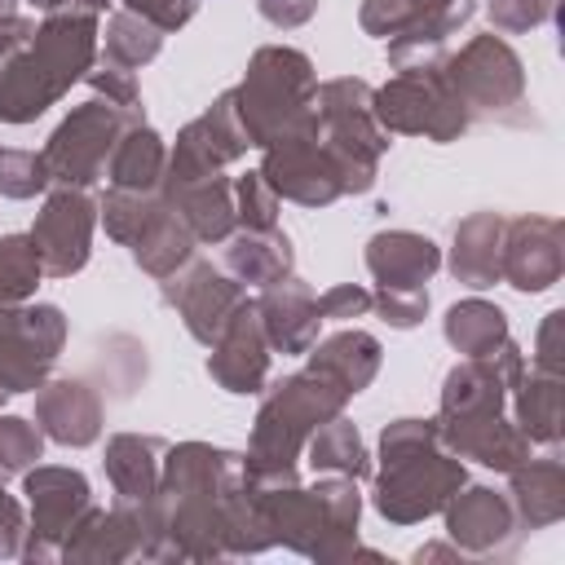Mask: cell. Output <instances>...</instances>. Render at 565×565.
Instances as JSON below:
<instances>
[{"label": "cell", "mask_w": 565, "mask_h": 565, "mask_svg": "<svg viewBox=\"0 0 565 565\" xmlns=\"http://www.w3.org/2000/svg\"><path fill=\"white\" fill-rule=\"evenodd\" d=\"M256 313H260V327H265V340L274 353H309L313 340H318V327H322V313H318V296L309 282H300L296 274L269 282L256 300Z\"/></svg>", "instance_id": "23"}, {"label": "cell", "mask_w": 565, "mask_h": 565, "mask_svg": "<svg viewBox=\"0 0 565 565\" xmlns=\"http://www.w3.org/2000/svg\"><path fill=\"white\" fill-rule=\"evenodd\" d=\"M441 71L472 119H521L525 66L503 35H472L459 53L441 57Z\"/></svg>", "instance_id": "9"}, {"label": "cell", "mask_w": 565, "mask_h": 565, "mask_svg": "<svg viewBox=\"0 0 565 565\" xmlns=\"http://www.w3.org/2000/svg\"><path fill=\"white\" fill-rule=\"evenodd\" d=\"M508 499L512 512L521 521V530H547L565 516V463L556 455V446H547V455H530L508 472Z\"/></svg>", "instance_id": "26"}, {"label": "cell", "mask_w": 565, "mask_h": 565, "mask_svg": "<svg viewBox=\"0 0 565 565\" xmlns=\"http://www.w3.org/2000/svg\"><path fill=\"white\" fill-rule=\"evenodd\" d=\"M371 309H380V318L388 327L411 331L428 313V287H375L371 291Z\"/></svg>", "instance_id": "42"}, {"label": "cell", "mask_w": 565, "mask_h": 565, "mask_svg": "<svg viewBox=\"0 0 565 565\" xmlns=\"http://www.w3.org/2000/svg\"><path fill=\"white\" fill-rule=\"evenodd\" d=\"M256 9L278 31H291V26H305L318 13V0H256Z\"/></svg>", "instance_id": "49"}, {"label": "cell", "mask_w": 565, "mask_h": 565, "mask_svg": "<svg viewBox=\"0 0 565 565\" xmlns=\"http://www.w3.org/2000/svg\"><path fill=\"white\" fill-rule=\"evenodd\" d=\"M31 31H35V18H9V22H0V57H4L13 44H22Z\"/></svg>", "instance_id": "51"}, {"label": "cell", "mask_w": 565, "mask_h": 565, "mask_svg": "<svg viewBox=\"0 0 565 565\" xmlns=\"http://www.w3.org/2000/svg\"><path fill=\"white\" fill-rule=\"evenodd\" d=\"M146 556V503H124L115 508H93L62 543V561H132Z\"/></svg>", "instance_id": "22"}, {"label": "cell", "mask_w": 565, "mask_h": 565, "mask_svg": "<svg viewBox=\"0 0 565 565\" xmlns=\"http://www.w3.org/2000/svg\"><path fill=\"white\" fill-rule=\"evenodd\" d=\"M97 13H49L0 57V124H31L97 62Z\"/></svg>", "instance_id": "2"}, {"label": "cell", "mask_w": 565, "mask_h": 565, "mask_svg": "<svg viewBox=\"0 0 565 565\" xmlns=\"http://www.w3.org/2000/svg\"><path fill=\"white\" fill-rule=\"evenodd\" d=\"M265 547L243 455L207 441L168 446L159 490L146 499V561H230Z\"/></svg>", "instance_id": "1"}, {"label": "cell", "mask_w": 565, "mask_h": 565, "mask_svg": "<svg viewBox=\"0 0 565 565\" xmlns=\"http://www.w3.org/2000/svg\"><path fill=\"white\" fill-rule=\"evenodd\" d=\"M53 181H49L44 154H35V150H0V194L4 199H35Z\"/></svg>", "instance_id": "40"}, {"label": "cell", "mask_w": 565, "mask_h": 565, "mask_svg": "<svg viewBox=\"0 0 565 565\" xmlns=\"http://www.w3.org/2000/svg\"><path fill=\"white\" fill-rule=\"evenodd\" d=\"M66 344V318L57 305H9L0 318V388L35 393Z\"/></svg>", "instance_id": "13"}, {"label": "cell", "mask_w": 565, "mask_h": 565, "mask_svg": "<svg viewBox=\"0 0 565 565\" xmlns=\"http://www.w3.org/2000/svg\"><path fill=\"white\" fill-rule=\"evenodd\" d=\"M269 190L278 199H291L300 207H327L335 199H344V177L335 168V159L327 154V146L318 141V124L309 119L305 128L269 141L260 150V168H256Z\"/></svg>", "instance_id": "14"}, {"label": "cell", "mask_w": 565, "mask_h": 565, "mask_svg": "<svg viewBox=\"0 0 565 565\" xmlns=\"http://www.w3.org/2000/svg\"><path fill=\"white\" fill-rule=\"evenodd\" d=\"M247 132L234 115L230 93H221L199 119H190L177 132V146L168 150V168L163 177H203V172H225V163H234L238 154H247Z\"/></svg>", "instance_id": "19"}, {"label": "cell", "mask_w": 565, "mask_h": 565, "mask_svg": "<svg viewBox=\"0 0 565 565\" xmlns=\"http://www.w3.org/2000/svg\"><path fill=\"white\" fill-rule=\"evenodd\" d=\"M163 207V194L159 190H106V199L97 203V216H102V225H106V234L115 238V243H132L146 225H150V216Z\"/></svg>", "instance_id": "38"}, {"label": "cell", "mask_w": 565, "mask_h": 565, "mask_svg": "<svg viewBox=\"0 0 565 565\" xmlns=\"http://www.w3.org/2000/svg\"><path fill=\"white\" fill-rule=\"evenodd\" d=\"M159 282H163V300L181 313L185 331L203 349H212L221 340V331L230 327V318L247 300V287L238 278H230L225 269L207 265V260H190V265H181L177 274H168Z\"/></svg>", "instance_id": "15"}, {"label": "cell", "mask_w": 565, "mask_h": 565, "mask_svg": "<svg viewBox=\"0 0 565 565\" xmlns=\"http://www.w3.org/2000/svg\"><path fill=\"white\" fill-rule=\"evenodd\" d=\"M561 322H565L561 309H552V313L543 318V327H539V335H534V353H530V366H534V371H556V375H561V344H556Z\"/></svg>", "instance_id": "48"}, {"label": "cell", "mask_w": 565, "mask_h": 565, "mask_svg": "<svg viewBox=\"0 0 565 565\" xmlns=\"http://www.w3.org/2000/svg\"><path fill=\"white\" fill-rule=\"evenodd\" d=\"M18 4H31L49 18V13H106L110 0H18Z\"/></svg>", "instance_id": "50"}, {"label": "cell", "mask_w": 565, "mask_h": 565, "mask_svg": "<svg viewBox=\"0 0 565 565\" xmlns=\"http://www.w3.org/2000/svg\"><path fill=\"white\" fill-rule=\"evenodd\" d=\"M446 516V534L463 556H503L512 552L521 521L512 512V499L494 486H459L450 494V503L441 508Z\"/></svg>", "instance_id": "17"}, {"label": "cell", "mask_w": 565, "mask_h": 565, "mask_svg": "<svg viewBox=\"0 0 565 565\" xmlns=\"http://www.w3.org/2000/svg\"><path fill=\"white\" fill-rule=\"evenodd\" d=\"M93 225H97V203L88 199V190L57 185L44 199V207L35 212V225H31V243L40 252L49 278H71L88 265Z\"/></svg>", "instance_id": "16"}, {"label": "cell", "mask_w": 565, "mask_h": 565, "mask_svg": "<svg viewBox=\"0 0 565 565\" xmlns=\"http://www.w3.org/2000/svg\"><path fill=\"white\" fill-rule=\"evenodd\" d=\"M296 265L291 238L274 225V230H234L225 238V274L238 278L243 287H269L278 278H287Z\"/></svg>", "instance_id": "29"}, {"label": "cell", "mask_w": 565, "mask_h": 565, "mask_svg": "<svg viewBox=\"0 0 565 565\" xmlns=\"http://www.w3.org/2000/svg\"><path fill=\"white\" fill-rule=\"evenodd\" d=\"M503 282L539 296L565 274V225L556 216H508L503 230Z\"/></svg>", "instance_id": "18"}, {"label": "cell", "mask_w": 565, "mask_h": 565, "mask_svg": "<svg viewBox=\"0 0 565 565\" xmlns=\"http://www.w3.org/2000/svg\"><path fill=\"white\" fill-rule=\"evenodd\" d=\"M35 424L49 441L57 446H93L102 437L106 424V402L102 393L79 380V375H62V380H44L35 388Z\"/></svg>", "instance_id": "21"}, {"label": "cell", "mask_w": 565, "mask_h": 565, "mask_svg": "<svg viewBox=\"0 0 565 565\" xmlns=\"http://www.w3.org/2000/svg\"><path fill=\"white\" fill-rule=\"evenodd\" d=\"M437 433L446 441V450H455L459 459H472L481 468L494 472H512L521 459H530V441L525 433L503 415H459V419H437Z\"/></svg>", "instance_id": "25"}, {"label": "cell", "mask_w": 565, "mask_h": 565, "mask_svg": "<svg viewBox=\"0 0 565 565\" xmlns=\"http://www.w3.org/2000/svg\"><path fill=\"white\" fill-rule=\"evenodd\" d=\"M269 340H265V327H260V313H256V300H243L238 313L230 318V327L221 331V340L212 344L207 353V375L234 393V397H247V393H260L265 380H269Z\"/></svg>", "instance_id": "20"}, {"label": "cell", "mask_w": 565, "mask_h": 565, "mask_svg": "<svg viewBox=\"0 0 565 565\" xmlns=\"http://www.w3.org/2000/svg\"><path fill=\"white\" fill-rule=\"evenodd\" d=\"M371 110L380 119L384 132H402V137H428L437 146L459 141L472 124V115L463 110L459 93L450 88L441 57L424 53L397 66V75L384 88H371Z\"/></svg>", "instance_id": "8"}, {"label": "cell", "mask_w": 565, "mask_h": 565, "mask_svg": "<svg viewBox=\"0 0 565 565\" xmlns=\"http://www.w3.org/2000/svg\"><path fill=\"white\" fill-rule=\"evenodd\" d=\"M234 216L243 230H274L278 225V194L260 172H243L234 181Z\"/></svg>", "instance_id": "41"}, {"label": "cell", "mask_w": 565, "mask_h": 565, "mask_svg": "<svg viewBox=\"0 0 565 565\" xmlns=\"http://www.w3.org/2000/svg\"><path fill=\"white\" fill-rule=\"evenodd\" d=\"M366 269L375 287H424L441 269V247L415 230H380L366 238Z\"/></svg>", "instance_id": "28"}, {"label": "cell", "mask_w": 565, "mask_h": 565, "mask_svg": "<svg viewBox=\"0 0 565 565\" xmlns=\"http://www.w3.org/2000/svg\"><path fill=\"white\" fill-rule=\"evenodd\" d=\"M349 397H353L349 384L313 358L305 362V371H291L278 384H269L260 397V411H256L247 455H243V477L252 486L296 481V459H300L305 441L327 419H335Z\"/></svg>", "instance_id": "3"}, {"label": "cell", "mask_w": 565, "mask_h": 565, "mask_svg": "<svg viewBox=\"0 0 565 565\" xmlns=\"http://www.w3.org/2000/svg\"><path fill=\"white\" fill-rule=\"evenodd\" d=\"M512 402V424L525 433L530 446H561V375L556 371H534L525 366L516 384L508 388Z\"/></svg>", "instance_id": "31"}, {"label": "cell", "mask_w": 565, "mask_h": 565, "mask_svg": "<svg viewBox=\"0 0 565 565\" xmlns=\"http://www.w3.org/2000/svg\"><path fill=\"white\" fill-rule=\"evenodd\" d=\"M468 481V468L455 450H446L437 419H393L380 433V468H375V512L393 525H415L437 516L450 494Z\"/></svg>", "instance_id": "5"}, {"label": "cell", "mask_w": 565, "mask_h": 565, "mask_svg": "<svg viewBox=\"0 0 565 565\" xmlns=\"http://www.w3.org/2000/svg\"><path fill=\"white\" fill-rule=\"evenodd\" d=\"M318 141L335 159L344 177V194H366L380 177V159L388 150V132L371 110V84L358 75H340L318 84L313 93Z\"/></svg>", "instance_id": "7"}, {"label": "cell", "mask_w": 565, "mask_h": 565, "mask_svg": "<svg viewBox=\"0 0 565 565\" xmlns=\"http://www.w3.org/2000/svg\"><path fill=\"white\" fill-rule=\"evenodd\" d=\"M163 168H168V146L163 137L137 119L124 128V137L115 141L110 150V163H106V177L115 190H159L163 181Z\"/></svg>", "instance_id": "32"}, {"label": "cell", "mask_w": 565, "mask_h": 565, "mask_svg": "<svg viewBox=\"0 0 565 565\" xmlns=\"http://www.w3.org/2000/svg\"><path fill=\"white\" fill-rule=\"evenodd\" d=\"M313 93H318L313 62L300 49L265 44L252 53L247 75L230 88V102H234V115H238L247 141L256 150H265L269 141L287 137L313 119Z\"/></svg>", "instance_id": "6"}, {"label": "cell", "mask_w": 565, "mask_h": 565, "mask_svg": "<svg viewBox=\"0 0 565 565\" xmlns=\"http://www.w3.org/2000/svg\"><path fill=\"white\" fill-rule=\"evenodd\" d=\"M503 230H508V216L503 212H472L455 225L450 234V274L455 282L481 291V287H494L503 282Z\"/></svg>", "instance_id": "27"}, {"label": "cell", "mask_w": 565, "mask_h": 565, "mask_svg": "<svg viewBox=\"0 0 565 565\" xmlns=\"http://www.w3.org/2000/svg\"><path fill=\"white\" fill-rule=\"evenodd\" d=\"M40 278H44V260L31 234H4L0 238V305H26Z\"/></svg>", "instance_id": "37"}, {"label": "cell", "mask_w": 565, "mask_h": 565, "mask_svg": "<svg viewBox=\"0 0 565 565\" xmlns=\"http://www.w3.org/2000/svg\"><path fill=\"white\" fill-rule=\"evenodd\" d=\"M44 455V433L26 415H0V481L22 477Z\"/></svg>", "instance_id": "39"}, {"label": "cell", "mask_w": 565, "mask_h": 565, "mask_svg": "<svg viewBox=\"0 0 565 565\" xmlns=\"http://www.w3.org/2000/svg\"><path fill=\"white\" fill-rule=\"evenodd\" d=\"M141 115L132 110H119L102 97H88L79 102L57 128L53 137L44 141V168H49V181L53 185H75V190H88L93 181L106 177V163H110V150L115 141L124 137L128 124H137Z\"/></svg>", "instance_id": "10"}, {"label": "cell", "mask_w": 565, "mask_h": 565, "mask_svg": "<svg viewBox=\"0 0 565 565\" xmlns=\"http://www.w3.org/2000/svg\"><path fill=\"white\" fill-rule=\"evenodd\" d=\"M22 539H26V516H22V503L4 490L0 481V561L4 556H18L22 552Z\"/></svg>", "instance_id": "47"}, {"label": "cell", "mask_w": 565, "mask_h": 565, "mask_svg": "<svg viewBox=\"0 0 565 565\" xmlns=\"http://www.w3.org/2000/svg\"><path fill=\"white\" fill-rule=\"evenodd\" d=\"M102 44H106V62H115V66H124V71H137V66H146V62L159 57V49H163V31L150 26L146 18L119 9V13L106 18Z\"/></svg>", "instance_id": "36"}, {"label": "cell", "mask_w": 565, "mask_h": 565, "mask_svg": "<svg viewBox=\"0 0 565 565\" xmlns=\"http://www.w3.org/2000/svg\"><path fill=\"white\" fill-rule=\"evenodd\" d=\"M159 194L177 207V216L194 230L199 243H225L238 230L234 216V185L225 172H203V177H163Z\"/></svg>", "instance_id": "24"}, {"label": "cell", "mask_w": 565, "mask_h": 565, "mask_svg": "<svg viewBox=\"0 0 565 565\" xmlns=\"http://www.w3.org/2000/svg\"><path fill=\"white\" fill-rule=\"evenodd\" d=\"M22 494L31 503V525L22 539V561H62L66 534L97 508L93 486L79 468L62 463H35L22 472Z\"/></svg>", "instance_id": "11"}, {"label": "cell", "mask_w": 565, "mask_h": 565, "mask_svg": "<svg viewBox=\"0 0 565 565\" xmlns=\"http://www.w3.org/2000/svg\"><path fill=\"white\" fill-rule=\"evenodd\" d=\"M486 9H490V22L503 35H521V31H534V26L552 22L561 0H486Z\"/></svg>", "instance_id": "43"}, {"label": "cell", "mask_w": 565, "mask_h": 565, "mask_svg": "<svg viewBox=\"0 0 565 565\" xmlns=\"http://www.w3.org/2000/svg\"><path fill=\"white\" fill-rule=\"evenodd\" d=\"M119 4L128 13H137V18H146L150 26H159L163 35L177 31V26H185L194 18V9H199V0H119Z\"/></svg>", "instance_id": "46"}, {"label": "cell", "mask_w": 565, "mask_h": 565, "mask_svg": "<svg viewBox=\"0 0 565 565\" xmlns=\"http://www.w3.org/2000/svg\"><path fill=\"white\" fill-rule=\"evenodd\" d=\"M4 309H9V305H0V318H4Z\"/></svg>", "instance_id": "53"}, {"label": "cell", "mask_w": 565, "mask_h": 565, "mask_svg": "<svg viewBox=\"0 0 565 565\" xmlns=\"http://www.w3.org/2000/svg\"><path fill=\"white\" fill-rule=\"evenodd\" d=\"M247 481V477H243ZM260 530L269 534V547L282 543L313 561H349L358 556V516L362 494L353 477L318 472L313 486L278 481V486H252Z\"/></svg>", "instance_id": "4"}, {"label": "cell", "mask_w": 565, "mask_h": 565, "mask_svg": "<svg viewBox=\"0 0 565 565\" xmlns=\"http://www.w3.org/2000/svg\"><path fill=\"white\" fill-rule=\"evenodd\" d=\"M194 230L177 216V207L163 199V207L150 216V225L128 243V252H132V260L150 274V278H168V274H177L181 265H190L194 260Z\"/></svg>", "instance_id": "33"}, {"label": "cell", "mask_w": 565, "mask_h": 565, "mask_svg": "<svg viewBox=\"0 0 565 565\" xmlns=\"http://www.w3.org/2000/svg\"><path fill=\"white\" fill-rule=\"evenodd\" d=\"M441 331H446L450 349L463 353V358H490L499 344L512 340L508 313H503L494 300H481V296H468V300L450 305Z\"/></svg>", "instance_id": "34"}, {"label": "cell", "mask_w": 565, "mask_h": 565, "mask_svg": "<svg viewBox=\"0 0 565 565\" xmlns=\"http://www.w3.org/2000/svg\"><path fill=\"white\" fill-rule=\"evenodd\" d=\"M4 397H9V393H4V388H0V406H4Z\"/></svg>", "instance_id": "52"}, {"label": "cell", "mask_w": 565, "mask_h": 565, "mask_svg": "<svg viewBox=\"0 0 565 565\" xmlns=\"http://www.w3.org/2000/svg\"><path fill=\"white\" fill-rule=\"evenodd\" d=\"M163 441L159 437H141V433H115L106 441V481L115 490V499L124 503H146L159 490V468H163Z\"/></svg>", "instance_id": "30"}, {"label": "cell", "mask_w": 565, "mask_h": 565, "mask_svg": "<svg viewBox=\"0 0 565 565\" xmlns=\"http://www.w3.org/2000/svg\"><path fill=\"white\" fill-rule=\"evenodd\" d=\"M110 106H119V110H132V115H141V93H137V79H132V71H124V66H115V62H102L97 71H88L84 75Z\"/></svg>", "instance_id": "44"}, {"label": "cell", "mask_w": 565, "mask_h": 565, "mask_svg": "<svg viewBox=\"0 0 565 565\" xmlns=\"http://www.w3.org/2000/svg\"><path fill=\"white\" fill-rule=\"evenodd\" d=\"M318 313L322 322H349V318H366L371 313V291L358 282H335L318 296Z\"/></svg>", "instance_id": "45"}, {"label": "cell", "mask_w": 565, "mask_h": 565, "mask_svg": "<svg viewBox=\"0 0 565 565\" xmlns=\"http://www.w3.org/2000/svg\"><path fill=\"white\" fill-rule=\"evenodd\" d=\"M477 13V0H362L358 22L366 35L388 44V62L402 66L411 57L437 53L446 35H455Z\"/></svg>", "instance_id": "12"}, {"label": "cell", "mask_w": 565, "mask_h": 565, "mask_svg": "<svg viewBox=\"0 0 565 565\" xmlns=\"http://www.w3.org/2000/svg\"><path fill=\"white\" fill-rule=\"evenodd\" d=\"M305 450H309L313 472H340V477H353V481H362V477L371 472V455H366V446H362V433H358L344 415L327 419V424L305 441Z\"/></svg>", "instance_id": "35"}]
</instances>
